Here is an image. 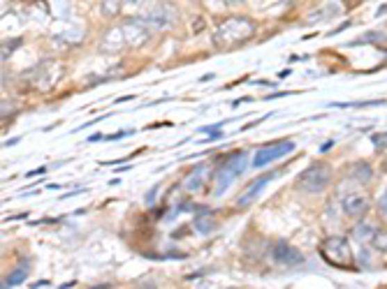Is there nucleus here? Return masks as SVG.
<instances>
[{
  "instance_id": "obj_1",
  "label": "nucleus",
  "mask_w": 387,
  "mask_h": 289,
  "mask_svg": "<svg viewBox=\"0 0 387 289\" xmlns=\"http://www.w3.org/2000/svg\"><path fill=\"white\" fill-rule=\"evenodd\" d=\"M255 30H258V26H255L253 19L248 17H227L225 21L218 24L216 28V35H213V42L220 49H234V46L248 42Z\"/></svg>"
},
{
  "instance_id": "obj_2",
  "label": "nucleus",
  "mask_w": 387,
  "mask_h": 289,
  "mask_svg": "<svg viewBox=\"0 0 387 289\" xmlns=\"http://www.w3.org/2000/svg\"><path fill=\"white\" fill-rule=\"evenodd\" d=\"M151 35V28L140 19H130L121 26V28H114L107 33L105 42V51H119V49H137V46H142L144 42L149 40Z\"/></svg>"
},
{
  "instance_id": "obj_3",
  "label": "nucleus",
  "mask_w": 387,
  "mask_h": 289,
  "mask_svg": "<svg viewBox=\"0 0 387 289\" xmlns=\"http://www.w3.org/2000/svg\"><path fill=\"white\" fill-rule=\"evenodd\" d=\"M320 254L324 257V261H329L331 266L345 268V271H352L357 264L355 252H352V247L345 236H327L320 245Z\"/></svg>"
},
{
  "instance_id": "obj_4",
  "label": "nucleus",
  "mask_w": 387,
  "mask_h": 289,
  "mask_svg": "<svg viewBox=\"0 0 387 289\" xmlns=\"http://www.w3.org/2000/svg\"><path fill=\"white\" fill-rule=\"evenodd\" d=\"M331 176H334V171H331L327 162H313L297 178V188L308 192V195H318L331 183Z\"/></svg>"
},
{
  "instance_id": "obj_5",
  "label": "nucleus",
  "mask_w": 387,
  "mask_h": 289,
  "mask_svg": "<svg viewBox=\"0 0 387 289\" xmlns=\"http://www.w3.org/2000/svg\"><path fill=\"white\" fill-rule=\"evenodd\" d=\"M248 157L251 155H248L246 150H239V153L227 157V162L223 164V169H220L218 176H216V188H213V195L220 197L232 185L234 178H237L239 174H244L246 167H248Z\"/></svg>"
},
{
  "instance_id": "obj_6",
  "label": "nucleus",
  "mask_w": 387,
  "mask_h": 289,
  "mask_svg": "<svg viewBox=\"0 0 387 289\" xmlns=\"http://www.w3.org/2000/svg\"><path fill=\"white\" fill-rule=\"evenodd\" d=\"M176 12L170 5H147V10L140 15V21H144L149 28L156 30H167L172 21H174Z\"/></svg>"
},
{
  "instance_id": "obj_7",
  "label": "nucleus",
  "mask_w": 387,
  "mask_h": 289,
  "mask_svg": "<svg viewBox=\"0 0 387 289\" xmlns=\"http://www.w3.org/2000/svg\"><path fill=\"white\" fill-rule=\"evenodd\" d=\"M295 150V141H276V143H269V146H262L258 153L253 155V167H265V164H272L276 162L279 157H286L288 153H293Z\"/></svg>"
},
{
  "instance_id": "obj_8",
  "label": "nucleus",
  "mask_w": 387,
  "mask_h": 289,
  "mask_svg": "<svg viewBox=\"0 0 387 289\" xmlns=\"http://www.w3.org/2000/svg\"><path fill=\"white\" fill-rule=\"evenodd\" d=\"M272 257H274V261L276 264H281V266H302L304 261V254H302V250H297L295 245H290V243H286V240H279V243H274V247H272Z\"/></svg>"
},
{
  "instance_id": "obj_9",
  "label": "nucleus",
  "mask_w": 387,
  "mask_h": 289,
  "mask_svg": "<svg viewBox=\"0 0 387 289\" xmlns=\"http://www.w3.org/2000/svg\"><path fill=\"white\" fill-rule=\"evenodd\" d=\"M276 176H279V171H269V174H265V176L253 178V181L246 185V190L241 192V197L237 199V204H239V206H248V204H253L255 199H258L260 192L267 188V183H272Z\"/></svg>"
},
{
  "instance_id": "obj_10",
  "label": "nucleus",
  "mask_w": 387,
  "mask_h": 289,
  "mask_svg": "<svg viewBox=\"0 0 387 289\" xmlns=\"http://www.w3.org/2000/svg\"><path fill=\"white\" fill-rule=\"evenodd\" d=\"M369 197L362 195V192H350V195L343 197V213L350 218H362L369 211Z\"/></svg>"
},
{
  "instance_id": "obj_11",
  "label": "nucleus",
  "mask_w": 387,
  "mask_h": 289,
  "mask_svg": "<svg viewBox=\"0 0 387 289\" xmlns=\"http://www.w3.org/2000/svg\"><path fill=\"white\" fill-rule=\"evenodd\" d=\"M206 176H209V164H206V162H197L195 167L190 169V174L186 176L183 188L188 190V192L202 190V185L206 183Z\"/></svg>"
},
{
  "instance_id": "obj_12",
  "label": "nucleus",
  "mask_w": 387,
  "mask_h": 289,
  "mask_svg": "<svg viewBox=\"0 0 387 289\" xmlns=\"http://www.w3.org/2000/svg\"><path fill=\"white\" fill-rule=\"evenodd\" d=\"M192 225H195V229L199 234H211L218 227V220L213 218V213H197L195 222H192Z\"/></svg>"
},
{
  "instance_id": "obj_13",
  "label": "nucleus",
  "mask_w": 387,
  "mask_h": 289,
  "mask_svg": "<svg viewBox=\"0 0 387 289\" xmlns=\"http://www.w3.org/2000/svg\"><path fill=\"white\" fill-rule=\"evenodd\" d=\"M28 280V266H17L8 278L3 280V289H10L15 285H22V282Z\"/></svg>"
},
{
  "instance_id": "obj_14",
  "label": "nucleus",
  "mask_w": 387,
  "mask_h": 289,
  "mask_svg": "<svg viewBox=\"0 0 387 289\" xmlns=\"http://www.w3.org/2000/svg\"><path fill=\"white\" fill-rule=\"evenodd\" d=\"M371 176H373V171H371V167H369L366 162L355 164V167H352V171H350V178H352V181H359V183H369Z\"/></svg>"
},
{
  "instance_id": "obj_15",
  "label": "nucleus",
  "mask_w": 387,
  "mask_h": 289,
  "mask_svg": "<svg viewBox=\"0 0 387 289\" xmlns=\"http://www.w3.org/2000/svg\"><path fill=\"white\" fill-rule=\"evenodd\" d=\"M355 236H357L359 240H371V243H376L378 229H373V227H369V225H359L357 229H355Z\"/></svg>"
},
{
  "instance_id": "obj_16",
  "label": "nucleus",
  "mask_w": 387,
  "mask_h": 289,
  "mask_svg": "<svg viewBox=\"0 0 387 289\" xmlns=\"http://www.w3.org/2000/svg\"><path fill=\"white\" fill-rule=\"evenodd\" d=\"M371 141H373V146H376V148H387V132H378V134H373V137H371Z\"/></svg>"
},
{
  "instance_id": "obj_17",
  "label": "nucleus",
  "mask_w": 387,
  "mask_h": 289,
  "mask_svg": "<svg viewBox=\"0 0 387 289\" xmlns=\"http://www.w3.org/2000/svg\"><path fill=\"white\" fill-rule=\"evenodd\" d=\"M100 8L105 10V15H119V10H121V3H102Z\"/></svg>"
},
{
  "instance_id": "obj_18",
  "label": "nucleus",
  "mask_w": 387,
  "mask_h": 289,
  "mask_svg": "<svg viewBox=\"0 0 387 289\" xmlns=\"http://www.w3.org/2000/svg\"><path fill=\"white\" fill-rule=\"evenodd\" d=\"M378 211H380V216H383V218L387 220V190H385L383 195H380V199H378Z\"/></svg>"
},
{
  "instance_id": "obj_19",
  "label": "nucleus",
  "mask_w": 387,
  "mask_h": 289,
  "mask_svg": "<svg viewBox=\"0 0 387 289\" xmlns=\"http://www.w3.org/2000/svg\"><path fill=\"white\" fill-rule=\"evenodd\" d=\"M376 247H378V250L387 252V234H378V238H376Z\"/></svg>"
},
{
  "instance_id": "obj_20",
  "label": "nucleus",
  "mask_w": 387,
  "mask_h": 289,
  "mask_svg": "<svg viewBox=\"0 0 387 289\" xmlns=\"http://www.w3.org/2000/svg\"><path fill=\"white\" fill-rule=\"evenodd\" d=\"M220 137H223V134H220V130H218V132H209V139H206V141H218Z\"/></svg>"
},
{
  "instance_id": "obj_21",
  "label": "nucleus",
  "mask_w": 387,
  "mask_h": 289,
  "mask_svg": "<svg viewBox=\"0 0 387 289\" xmlns=\"http://www.w3.org/2000/svg\"><path fill=\"white\" fill-rule=\"evenodd\" d=\"M88 289H109V285H95V287H88Z\"/></svg>"
},
{
  "instance_id": "obj_22",
  "label": "nucleus",
  "mask_w": 387,
  "mask_h": 289,
  "mask_svg": "<svg viewBox=\"0 0 387 289\" xmlns=\"http://www.w3.org/2000/svg\"><path fill=\"white\" fill-rule=\"evenodd\" d=\"M142 289H156V285H147V287H142Z\"/></svg>"
}]
</instances>
